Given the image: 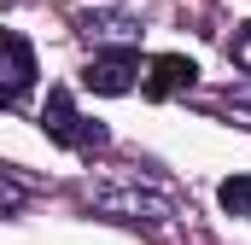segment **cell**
Masks as SVG:
<instances>
[{
    "label": "cell",
    "mask_w": 251,
    "mask_h": 245,
    "mask_svg": "<svg viewBox=\"0 0 251 245\" xmlns=\"http://www.w3.org/2000/svg\"><path fill=\"white\" fill-rule=\"evenodd\" d=\"M41 128H47L59 146H76V152H100V146L111 140V134H105V122H88L64 88H53V94H47V105H41Z\"/></svg>",
    "instance_id": "obj_1"
},
{
    "label": "cell",
    "mask_w": 251,
    "mask_h": 245,
    "mask_svg": "<svg viewBox=\"0 0 251 245\" xmlns=\"http://www.w3.org/2000/svg\"><path fill=\"white\" fill-rule=\"evenodd\" d=\"M94 210L128 216V222H170L176 216V198L158 193V187H100L94 193Z\"/></svg>",
    "instance_id": "obj_2"
},
{
    "label": "cell",
    "mask_w": 251,
    "mask_h": 245,
    "mask_svg": "<svg viewBox=\"0 0 251 245\" xmlns=\"http://www.w3.org/2000/svg\"><path fill=\"white\" fill-rule=\"evenodd\" d=\"M29 88H35V47L18 29H0V99L18 105Z\"/></svg>",
    "instance_id": "obj_3"
},
{
    "label": "cell",
    "mask_w": 251,
    "mask_h": 245,
    "mask_svg": "<svg viewBox=\"0 0 251 245\" xmlns=\"http://www.w3.org/2000/svg\"><path fill=\"white\" fill-rule=\"evenodd\" d=\"M134 76H140V53L134 47H105V53H94L88 70H82V82L94 94H128Z\"/></svg>",
    "instance_id": "obj_4"
},
{
    "label": "cell",
    "mask_w": 251,
    "mask_h": 245,
    "mask_svg": "<svg viewBox=\"0 0 251 245\" xmlns=\"http://www.w3.org/2000/svg\"><path fill=\"white\" fill-rule=\"evenodd\" d=\"M193 76H199V64H193V59H181V53H164V59H152L146 94H152V99H170V94L193 88Z\"/></svg>",
    "instance_id": "obj_5"
},
{
    "label": "cell",
    "mask_w": 251,
    "mask_h": 245,
    "mask_svg": "<svg viewBox=\"0 0 251 245\" xmlns=\"http://www.w3.org/2000/svg\"><path fill=\"white\" fill-rule=\"evenodd\" d=\"M216 198H222V210H228V216L251 222V175H228V181L216 187Z\"/></svg>",
    "instance_id": "obj_6"
},
{
    "label": "cell",
    "mask_w": 251,
    "mask_h": 245,
    "mask_svg": "<svg viewBox=\"0 0 251 245\" xmlns=\"http://www.w3.org/2000/svg\"><path fill=\"white\" fill-rule=\"evenodd\" d=\"M82 29H88V35H128V29H134V18H123V12H100V18H94V12H88V18H82Z\"/></svg>",
    "instance_id": "obj_7"
},
{
    "label": "cell",
    "mask_w": 251,
    "mask_h": 245,
    "mask_svg": "<svg viewBox=\"0 0 251 245\" xmlns=\"http://www.w3.org/2000/svg\"><path fill=\"white\" fill-rule=\"evenodd\" d=\"M228 59L240 64V70H251V24H240V29L228 35Z\"/></svg>",
    "instance_id": "obj_8"
},
{
    "label": "cell",
    "mask_w": 251,
    "mask_h": 245,
    "mask_svg": "<svg viewBox=\"0 0 251 245\" xmlns=\"http://www.w3.org/2000/svg\"><path fill=\"white\" fill-rule=\"evenodd\" d=\"M12 210H18V187L0 181V216H12Z\"/></svg>",
    "instance_id": "obj_9"
}]
</instances>
